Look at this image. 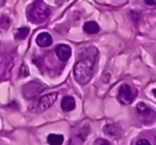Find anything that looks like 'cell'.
I'll use <instances>...</instances> for the list:
<instances>
[{
    "label": "cell",
    "mask_w": 156,
    "mask_h": 145,
    "mask_svg": "<svg viewBox=\"0 0 156 145\" xmlns=\"http://www.w3.org/2000/svg\"><path fill=\"white\" fill-rule=\"evenodd\" d=\"M137 111H138V114H140V116L147 123L153 122L154 119H155V112L147 106H145L143 102H139L137 105Z\"/></svg>",
    "instance_id": "obj_6"
},
{
    "label": "cell",
    "mask_w": 156,
    "mask_h": 145,
    "mask_svg": "<svg viewBox=\"0 0 156 145\" xmlns=\"http://www.w3.org/2000/svg\"><path fill=\"white\" fill-rule=\"evenodd\" d=\"M76 107V102L74 99V97L72 96H65L64 98L61 102V108L65 112H69V111H73Z\"/></svg>",
    "instance_id": "obj_9"
},
{
    "label": "cell",
    "mask_w": 156,
    "mask_h": 145,
    "mask_svg": "<svg viewBox=\"0 0 156 145\" xmlns=\"http://www.w3.org/2000/svg\"><path fill=\"white\" fill-rule=\"evenodd\" d=\"M94 144H109V142H107V141H104V140H102V139H100L98 141H95V142H94Z\"/></svg>",
    "instance_id": "obj_16"
},
{
    "label": "cell",
    "mask_w": 156,
    "mask_h": 145,
    "mask_svg": "<svg viewBox=\"0 0 156 145\" xmlns=\"http://www.w3.org/2000/svg\"><path fill=\"white\" fill-rule=\"evenodd\" d=\"M144 2L149 5H156V0H144Z\"/></svg>",
    "instance_id": "obj_15"
},
{
    "label": "cell",
    "mask_w": 156,
    "mask_h": 145,
    "mask_svg": "<svg viewBox=\"0 0 156 145\" xmlns=\"http://www.w3.org/2000/svg\"><path fill=\"white\" fill-rule=\"evenodd\" d=\"M63 138L62 134H56V133H50L47 136V142L51 145H60L63 143Z\"/></svg>",
    "instance_id": "obj_12"
},
{
    "label": "cell",
    "mask_w": 156,
    "mask_h": 145,
    "mask_svg": "<svg viewBox=\"0 0 156 145\" xmlns=\"http://www.w3.org/2000/svg\"><path fill=\"white\" fill-rule=\"evenodd\" d=\"M94 66V57H85L74 66V77L79 85H87L92 78Z\"/></svg>",
    "instance_id": "obj_1"
},
{
    "label": "cell",
    "mask_w": 156,
    "mask_h": 145,
    "mask_svg": "<svg viewBox=\"0 0 156 145\" xmlns=\"http://www.w3.org/2000/svg\"><path fill=\"white\" fill-rule=\"evenodd\" d=\"M83 31L88 34H95L100 31V26L95 22H88L83 25Z\"/></svg>",
    "instance_id": "obj_10"
},
{
    "label": "cell",
    "mask_w": 156,
    "mask_h": 145,
    "mask_svg": "<svg viewBox=\"0 0 156 145\" xmlns=\"http://www.w3.org/2000/svg\"><path fill=\"white\" fill-rule=\"evenodd\" d=\"M56 54L61 61L65 62L67 61L69 58H71V54H72V49L69 45L66 44H60L56 47Z\"/></svg>",
    "instance_id": "obj_7"
},
{
    "label": "cell",
    "mask_w": 156,
    "mask_h": 145,
    "mask_svg": "<svg viewBox=\"0 0 156 145\" xmlns=\"http://www.w3.org/2000/svg\"><path fill=\"white\" fill-rule=\"evenodd\" d=\"M57 98H58V93L57 92L46 94L45 96H42V97H39L35 100H33L31 102L30 107H29V110L31 112L42 113L47 110V109H49L51 107V105L57 100Z\"/></svg>",
    "instance_id": "obj_3"
},
{
    "label": "cell",
    "mask_w": 156,
    "mask_h": 145,
    "mask_svg": "<svg viewBox=\"0 0 156 145\" xmlns=\"http://www.w3.org/2000/svg\"><path fill=\"white\" fill-rule=\"evenodd\" d=\"M49 13V8L42 0H35L27 10V16H28L29 20L33 24L44 22L48 18Z\"/></svg>",
    "instance_id": "obj_2"
},
{
    "label": "cell",
    "mask_w": 156,
    "mask_h": 145,
    "mask_svg": "<svg viewBox=\"0 0 156 145\" xmlns=\"http://www.w3.org/2000/svg\"><path fill=\"white\" fill-rule=\"evenodd\" d=\"M104 131L106 132L107 134H109V136H115V138H117V136L121 133V129H120L117 125H113V124H109L106 127H104Z\"/></svg>",
    "instance_id": "obj_11"
},
{
    "label": "cell",
    "mask_w": 156,
    "mask_h": 145,
    "mask_svg": "<svg viewBox=\"0 0 156 145\" xmlns=\"http://www.w3.org/2000/svg\"><path fill=\"white\" fill-rule=\"evenodd\" d=\"M37 44L40 47H48L52 44L51 35L47 32H42L37 36Z\"/></svg>",
    "instance_id": "obj_8"
},
{
    "label": "cell",
    "mask_w": 156,
    "mask_h": 145,
    "mask_svg": "<svg viewBox=\"0 0 156 145\" xmlns=\"http://www.w3.org/2000/svg\"><path fill=\"white\" fill-rule=\"evenodd\" d=\"M136 144L137 145H150V142L147 140H145V139H141V140L137 141Z\"/></svg>",
    "instance_id": "obj_14"
},
{
    "label": "cell",
    "mask_w": 156,
    "mask_h": 145,
    "mask_svg": "<svg viewBox=\"0 0 156 145\" xmlns=\"http://www.w3.org/2000/svg\"><path fill=\"white\" fill-rule=\"evenodd\" d=\"M29 34V28H26V27H23V28H20L15 33L16 39L18 40H25Z\"/></svg>",
    "instance_id": "obj_13"
},
{
    "label": "cell",
    "mask_w": 156,
    "mask_h": 145,
    "mask_svg": "<svg viewBox=\"0 0 156 145\" xmlns=\"http://www.w3.org/2000/svg\"><path fill=\"white\" fill-rule=\"evenodd\" d=\"M44 90V87L39 82H30L23 87V94L26 98H33Z\"/></svg>",
    "instance_id": "obj_5"
},
{
    "label": "cell",
    "mask_w": 156,
    "mask_h": 145,
    "mask_svg": "<svg viewBox=\"0 0 156 145\" xmlns=\"http://www.w3.org/2000/svg\"><path fill=\"white\" fill-rule=\"evenodd\" d=\"M135 98V94L133 92V89L128 85H122L118 92V100L122 105H130Z\"/></svg>",
    "instance_id": "obj_4"
}]
</instances>
